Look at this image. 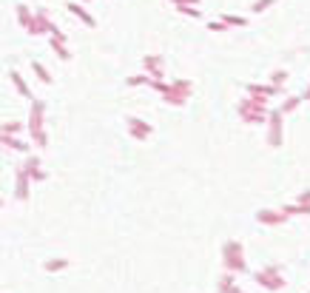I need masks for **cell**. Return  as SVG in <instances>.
<instances>
[{
	"mask_svg": "<svg viewBox=\"0 0 310 293\" xmlns=\"http://www.w3.org/2000/svg\"><path fill=\"white\" fill-rule=\"evenodd\" d=\"M268 111H270V105H268V100H262V97H248L245 94L236 103V114L245 125H265L268 122Z\"/></svg>",
	"mask_w": 310,
	"mask_h": 293,
	"instance_id": "cell-1",
	"label": "cell"
},
{
	"mask_svg": "<svg viewBox=\"0 0 310 293\" xmlns=\"http://www.w3.org/2000/svg\"><path fill=\"white\" fill-rule=\"evenodd\" d=\"M222 268H225V273H233V276L248 273L245 245L239 242V239H225V242H222Z\"/></svg>",
	"mask_w": 310,
	"mask_h": 293,
	"instance_id": "cell-2",
	"label": "cell"
},
{
	"mask_svg": "<svg viewBox=\"0 0 310 293\" xmlns=\"http://www.w3.org/2000/svg\"><path fill=\"white\" fill-rule=\"evenodd\" d=\"M253 282L268 293H279V290H285V285H287V279H285L279 265H265V268L253 270Z\"/></svg>",
	"mask_w": 310,
	"mask_h": 293,
	"instance_id": "cell-3",
	"label": "cell"
},
{
	"mask_svg": "<svg viewBox=\"0 0 310 293\" xmlns=\"http://www.w3.org/2000/svg\"><path fill=\"white\" fill-rule=\"evenodd\" d=\"M268 134H265V142L268 148H282L285 145V117L279 114V108H270L268 111Z\"/></svg>",
	"mask_w": 310,
	"mask_h": 293,
	"instance_id": "cell-4",
	"label": "cell"
},
{
	"mask_svg": "<svg viewBox=\"0 0 310 293\" xmlns=\"http://www.w3.org/2000/svg\"><path fill=\"white\" fill-rule=\"evenodd\" d=\"M191 91H194L191 80L179 77V80H174V83H168V91H165L162 97H165V103H168V105H185V103H188V97H191Z\"/></svg>",
	"mask_w": 310,
	"mask_h": 293,
	"instance_id": "cell-5",
	"label": "cell"
},
{
	"mask_svg": "<svg viewBox=\"0 0 310 293\" xmlns=\"http://www.w3.org/2000/svg\"><path fill=\"white\" fill-rule=\"evenodd\" d=\"M256 222H259V225H268V228H279L287 222V216L282 214L279 208H259V211H256Z\"/></svg>",
	"mask_w": 310,
	"mask_h": 293,
	"instance_id": "cell-6",
	"label": "cell"
},
{
	"mask_svg": "<svg viewBox=\"0 0 310 293\" xmlns=\"http://www.w3.org/2000/svg\"><path fill=\"white\" fill-rule=\"evenodd\" d=\"M245 94H248V97L268 100V97H276V94H282V91H276L270 83H248V86H245Z\"/></svg>",
	"mask_w": 310,
	"mask_h": 293,
	"instance_id": "cell-7",
	"label": "cell"
},
{
	"mask_svg": "<svg viewBox=\"0 0 310 293\" xmlns=\"http://www.w3.org/2000/svg\"><path fill=\"white\" fill-rule=\"evenodd\" d=\"M128 131H131V137H137V140H148V137H151V125H148L145 120H137V117L128 120Z\"/></svg>",
	"mask_w": 310,
	"mask_h": 293,
	"instance_id": "cell-8",
	"label": "cell"
},
{
	"mask_svg": "<svg viewBox=\"0 0 310 293\" xmlns=\"http://www.w3.org/2000/svg\"><path fill=\"white\" fill-rule=\"evenodd\" d=\"M236 287H239V285H236V276H233V273H222L213 293H236Z\"/></svg>",
	"mask_w": 310,
	"mask_h": 293,
	"instance_id": "cell-9",
	"label": "cell"
},
{
	"mask_svg": "<svg viewBox=\"0 0 310 293\" xmlns=\"http://www.w3.org/2000/svg\"><path fill=\"white\" fill-rule=\"evenodd\" d=\"M299 105H302V97H299V94H287V97L282 100V105H279V114L287 117V114H293Z\"/></svg>",
	"mask_w": 310,
	"mask_h": 293,
	"instance_id": "cell-10",
	"label": "cell"
},
{
	"mask_svg": "<svg viewBox=\"0 0 310 293\" xmlns=\"http://www.w3.org/2000/svg\"><path fill=\"white\" fill-rule=\"evenodd\" d=\"M287 77H290V74H287L285 68H276V71L268 77V83L276 88V91H282V88H285V83H287Z\"/></svg>",
	"mask_w": 310,
	"mask_h": 293,
	"instance_id": "cell-11",
	"label": "cell"
},
{
	"mask_svg": "<svg viewBox=\"0 0 310 293\" xmlns=\"http://www.w3.org/2000/svg\"><path fill=\"white\" fill-rule=\"evenodd\" d=\"M219 20L228 26V29H242V26H248V17H242V14H219Z\"/></svg>",
	"mask_w": 310,
	"mask_h": 293,
	"instance_id": "cell-12",
	"label": "cell"
},
{
	"mask_svg": "<svg viewBox=\"0 0 310 293\" xmlns=\"http://www.w3.org/2000/svg\"><path fill=\"white\" fill-rule=\"evenodd\" d=\"M176 12L185 14V17H194V20L202 17V9H196V6H176Z\"/></svg>",
	"mask_w": 310,
	"mask_h": 293,
	"instance_id": "cell-13",
	"label": "cell"
},
{
	"mask_svg": "<svg viewBox=\"0 0 310 293\" xmlns=\"http://www.w3.org/2000/svg\"><path fill=\"white\" fill-rule=\"evenodd\" d=\"M270 6H273V0H253L250 12H253V14H262V12H268Z\"/></svg>",
	"mask_w": 310,
	"mask_h": 293,
	"instance_id": "cell-14",
	"label": "cell"
},
{
	"mask_svg": "<svg viewBox=\"0 0 310 293\" xmlns=\"http://www.w3.org/2000/svg\"><path fill=\"white\" fill-rule=\"evenodd\" d=\"M68 9H71V12H74V14H77V17H83V20H85V23H88V26H94V20H92V17H88V12H85V9H83V6H68Z\"/></svg>",
	"mask_w": 310,
	"mask_h": 293,
	"instance_id": "cell-15",
	"label": "cell"
},
{
	"mask_svg": "<svg viewBox=\"0 0 310 293\" xmlns=\"http://www.w3.org/2000/svg\"><path fill=\"white\" fill-rule=\"evenodd\" d=\"M208 31H216V34H222V31H228V26L222 23V20H211V23H208Z\"/></svg>",
	"mask_w": 310,
	"mask_h": 293,
	"instance_id": "cell-16",
	"label": "cell"
},
{
	"mask_svg": "<svg viewBox=\"0 0 310 293\" xmlns=\"http://www.w3.org/2000/svg\"><path fill=\"white\" fill-rule=\"evenodd\" d=\"M296 202H299V205H310V188H304V191H299V196H296Z\"/></svg>",
	"mask_w": 310,
	"mask_h": 293,
	"instance_id": "cell-17",
	"label": "cell"
},
{
	"mask_svg": "<svg viewBox=\"0 0 310 293\" xmlns=\"http://www.w3.org/2000/svg\"><path fill=\"white\" fill-rule=\"evenodd\" d=\"M174 6H199V0H171Z\"/></svg>",
	"mask_w": 310,
	"mask_h": 293,
	"instance_id": "cell-18",
	"label": "cell"
},
{
	"mask_svg": "<svg viewBox=\"0 0 310 293\" xmlns=\"http://www.w3.org/2000/svg\"><path fill=\"white\" fill-rule=\"evenodd\" d=\"M299 97H302V103H307V100H310V86H307V88H304V91H302V94H299Z\"/></svg>",
	"mask_w": 310,
	"mask_h": 293,
	"instance_id": "cell-19",
	"label": "cell"
},
{
	"mask_svg": "<svg viewBox=\"0 0 310 293\" xmlns=\"http://www.w3.org/2000/svg\"><path fill=\"white\" fill-rule=\"evenodd\" d=\"M236 293H245V290H242V287H236Z\"/></svg>",
	"mask_w": 310,
	"mask_h": 293,
	"instance_id": "cell-20",
	"label": "cell"
}]
</instances>
